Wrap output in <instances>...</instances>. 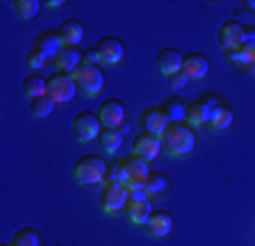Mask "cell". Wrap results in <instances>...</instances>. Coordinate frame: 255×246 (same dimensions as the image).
I'll list each match as a JSON object with an SVG mask.
<instances>
[{
  "instance_id": "obj_3",
  "label": "cell",
  "mask_w": 255,
  "mask_h": 246,
  "mask_svg": "<svg viewBox=\"0 0 255 246\" xmlns=\"http://www.w3.org/2000/svg\"><path fill=\"white\" fill-rule=\"evenodd\" d=\"M71 78L75 80L78 91L87 98L98 96V94L103 91V85H105V75H103L101 66L98 64H87V62H82V64L71 73Z\"/></svg>"
},
{
  "instance_id": "obj_27",
  "label": "cell",
  "mask_w": 255,
  "mask_h": 246,
  "mask_svg": "<svg viewBox=\"0 0 255 246\" xmlns=\"http://www.w3.org/2000/svg\"><path fill=\"white\" fill-rule=\"evenodd\" d=\"M11 246H41V237L34 228H21L11 240Z\"/></svg>"
},
{
  "instance_id": "obj_8",
  "label": "cell",
  "mask_w": 255,
  "mask_h": 246,
  "mask_svg": "<svg viewBox=\"0 0 255 246\" xmlns=\"http://www.w3.org/2000/svg\"><path fill=\"white\" fill-rule=\"evenodd\" d=\"M159 150H162V134L141 130L132 141V155L143 162H153L159 155Z\"/></svg>"
},
{
  "instance_id": "obj_26",
  "label": "cell",
  "mask_w": 255,
  "mask_h": 246,
  "mask_svg": "<svg viewBox=\"0 0 255 246\" xmlns=\"http://www.w3.org/2000/svg\"><path fill=\"white\" fill-rule=\"evenodd\" d=\"M53 107H55V101L50 96L34 98V101H30V114L34 119H46V117H50Z\"/></svg>"
},
{
  "instance_id": "obj_28",
  "label": "cell",
  "mask_w": 255,
  "mask_h": 246,
  "mask_svg": "<svg viewBox=\"0 0 255 246\" xmlns=\"http://www.w3.org/2000/svg\"><path fill=\"white\" fill-rule=\"evenodd\" d=\"M166 114H169L171 121H178L182 123V119L187 117V105L180 101V98H171V101H166Z\"/></svg>"
},
{
  "instance_id": "obj_17",
  "label": "cell",
  "mask_w": 255,
  "mask_h": 246,
  "mask_svg": "<svg viewBox=\"0 0 255 246\" xmlns=\"http://www.w3.org/2000/svg\"><path fill=\"white\" fill-rule=\"evenodd\" d=\"M55 66L59 69V73H73L80 64H82V55H80L78 48H69V46H64V48L57 50V55L53 57Z\"/></svg>"
},
{
  "instance_id": "obj_7",
  "label": "cell",
  "mask_w": 255,
  "mask_h": 246,
  "mask_svg": "<svg viewBox=\"0 0 255 246\" xmlns=\"http://www.w3.org/2000/svg\"><path fill=\"white\" fill-rule=\"evenodd\" d=\"M217 39H219V46H221L226 53H235L249 41V34H246L244 25L239 21H226L217 32Z\"/></svg>"
},
{
  "instance_id": "obj_24",
  "label": "cell",
  "mask_w": 255,
  "mask_h": 246,
  "mask_svg": "<svg viewBox=\"0 0 255 246\" xmlns=\"http://www.w3.org/2000/svg\"><path fill=\"white\" fill-rule=\"evenodd\" d=\"M14 11L16 16L23 18V21H27V18H34L39 14V9H41V2L39 0H14Z\"/></svg>"
},
{
  "instance_id": "obj_6",
  "label": "cell",
  "mask_w": 255,
  "mask_h": 246,
  "mask_svg": "<svg viewBox=\"0 0 255 246\" xmlns=\"http://www.w3.org/2000/svg\"><path fill=\"white\" fill-rule=\"evenodd\" d=\"M71 128H73V134L78 141H91V139H98V137H101L103 123H101V119H98V114L85 110V112L75 114Z\"/></svg>"
},
{
  "instance_id": "obj_13",
  "label": "cell",
  "mask_w": 255,
  "mask_h": 246,
  "mask_svg": "<svg viewBox=\"0 0 255 246\" xmlns=\"http://www.w3.org/2000/svg\"><path fill=\"white\" fill-rule=\"evenodd\" d=\"M219 105L214 103L212 98H201V101H194L187 105V125H203V123L210 121V112H212V107Z\"/></svg>"
},
{
  "instance_id": "obj_12",
  "label": "cell",
  "mask_w": 255,
  "mask_h": 246,
  "mask_svg": "<svg viewBox=\"0 0 255 246\" xmlns=\"http://www.w3.org/2000/svg\"><path fill=\"white\" fill-rule=\"evenodd\" d=\"M98 119H101L103 128H121L123 121H126V110H123V103L119 98H110L98 107Z\"/></svg>"
},
{
  "instance_id": "obj_4",
  "label": "cell",
  "mask_w": 255,
  "mask_h": 246,
  "mask_svg": "<svg viewBox=\"0 0 255 246\" xmlns=\"http://www.w3.org/2000/svg\"><path fill=\"white\" fill-rule=\"evenodd\" d=\"M128 192L130 189L123 185L121 180L114 178H105V185L101 189V208L105 214H117L128 205Z\"/></svg>"
},
{
  "instance_id": "obj_2",
  "label": "cell",
  "mask_w": 255,
  "mask_h": 246,
  "mask_svg": "<svg viewBox=\"0 0 255 246\" xmlns=\"http://www.w3.org/2000/svg\"><path fill=\"white\" fill-rule=\"evenodd\" d=\"M110 166L101 155H82L73 164V178L80 185H98L105 182Z\"/></svg>"
},
{
  "instance_id": "obj_30",
  "label": "cell",
  "mask_w": 255,
  "mask_h": 246,
  "mask_svg": "<svg viewBox=\"0 0 255 246\" xmlns=\"http://www.w3.org/2000/svg\"><path fill=\"white\" fill-rule=\"evenodd\" d=\"M169 80H171V89H175V91H178V89H182V87H185L187 82H189V78H187V73H185V71H178V73H173V75H171Z\"/></svg>"
},
{
  "instance_id": "obj_9",
  "label": "cell",
  "mask_w": 255,
  "mask_h": 246,
  "mask_svg": "<svg viewBox=\"0 0 255 246\" xmlns=\"http://www.w3.org/2000/svg\"><path fill=\"white\" fill-rule=\"evenodd\" d=\"M75 80L71 73H55L48 78V96L55 103H69L75 96Z\"/></svg>"
},
{
  "instance_id": "obj_5",
  "label": "cell",
  "mask_w": 255,
  "mask_h": 246,
  "mask_svg": "<svg viewBox=\"0 0 255 246\" xmlns=\"http://www.w3.org/2000/svg\"><path fill=\"white\" fill-rule=\"evenodd\" d=\"M148 162L139 160L134 155H128L121 160V182L128 189L134 187H146V180H148Z\"/></svg>"
},
{
  "instance_id": "obj_20",
  "label": "cell",
  "mask_w": 255,
  "mask_h": 246,
  "mask_svg": "<svg viewBox=\"0 0 255 246\" xmlns=\"http://www.w3.org/2000/svg\"><path fill=\"white\" fill-rule=\"evenodd\" d=\"M150 214H153V203H150V198H146V201H134V203L126 205V217L137 226L148 224Z\"/></svg>"
},
{
  "instance_id": "obj_35",
  "label": "cell",
  "mask_w": 255,
  "mask_h": 246,
  "mask_svg": "<svg viewBox=\"0 0 255 246\" xmlns=\"http://www.w3.org/2000/svg\"><path fill=\"white\" fill-rule=\"evenodd\" d=\"M2 246H11V244H2Z\"/></svg>"
},
{
  "instance_id": "obj_25",
  "label": "cell",
  "mask_w": 255,
  "mask_h": 246,
  "mask_svg": "<svg viewBox=\"0 0 255 246\" xmlns=\"http://www.w3.org/2000/svg\"><path fill=\"white\" fill-rule=\"evenodd\" d=\"M169 187V180L164 178V173L159 171H150L148 173V180H146V192H148V198L159 196L162 192H166Z\"/></svg>"
},
{
  "instance_id": "obj_31",
  "label": "cell",
  "mask_w": 255,
  "mask_h": 246,
  "mask_svg": "<svg viewBox=\"0 0 255 246\" xmlns=\"http://www.w3.org/2000/svg\"><path fill=\"white\" fill-rule=\"evenodd\" d=\"M148 198V192L146 187H134L128 192V203H134V201H146Z\"/></svg>"
},
{
  "instance_id": "obj_32",
  "label": "cell",
  "mask_w": 255,
  "mask_h": 246,
  "mask_svg": "<svg viewBox=\"0 0 255 246\" xmlns=\"http://www.w3.org/2000/svg\"><path fill=\"white\" fill-rule=\"evenodd\" d=\"M244 69L249 71L251 75H255V41H253V46H251V53H249V59H246Z\"/></svg>"
},
{
  "instance_id": "obj_34",
  "label": "cell",
  "mask_w": 255,
  "mask_h": 246,
  "mask_svg": "<svg viewBox=\"0 0 255 246\" xmlns=\"http://www.w3.org/2000/svg\"><path fill=\"white\" fill-rule=\"evenodd\" d=\"M244 7H249V9H255V0H249V2H244Z\"/></svg>"
},
{
  "instance_id": "obj_18",
  "label": "cell",
  "mask_w": 255,
  "mask_h": 246,
  "mask_svg": "<svg viewBox=\"0 0 255 246\" xmlns=\"http://www.w3.org/2000/svg\"><path fill=\"white\" fill-rule=\"evenodd\" d=\"M146 226H148V235L159 240V237H166L173 230V219H171L169 212H153Z\"/></svg>"
},
{
  "instance_id": "obj_23",
  "label": "cell",
  "mask_w": 255,
  "mask_h": 246,
  "mask_svg": "<svg viewBox=\"0 0 255 246\" xmlns=\"http://www.w3.org/2000/svg\"><path fill=\"white\" fill-rule=\"evenodd\" d=\"M23 94H25L30 101L41 98V96H48V80H43L39 73L27 75L25 82H23Z\"/></svg>"
},
{
  "instance_id": "obj_21",
  "label": "cell",
  "mask_w": 255,
  "mask_h": 246,
  "mask_svg": "<svg viewBox=\"0 0 255 246\" xmlns=\"http://www.w3.org/2000/svg\"><path fill=\"white\" fill-rule=\"evenodd\" d=\"M34 48H39L43 55H48V57H55L57 50L64 48V46H62V39H59V34L55 32V30H46V32H41L37 39H34Z\"/></svg>"
},
{
  "instance_id": "obj_33",
  "label": "cell",
  "mask_w": 255,
  "mask_h": 246,
  "mask_svg": "<svg viewBox=\"0 0 255 246\" xmlns=\"http://www.w3.org/2000/svg\"><path fill=\"white\" fill-rule=\"evenodd\" d=\"M62 5H64L62 0H50V2H48V7H53V9L55 7H62Z\"/></svg>"
},
{
  "instance_id": "obj_11",
  "label": "cell",
  "mask_w": 255,
  "mask_h": 246,
  "mask_svg": "<svg viewBox=\"0 0 255 246\" xmlns=\"http://www.w3.org/2000/svg\"><path fill=\"white\" fill-rule=\"evenodd\" d=\"M139 123H141L143 130H148V132L162 134L166 130V125L171 123V119H169V114H166V110L162 105H150L139 114Z\"/></svg>"
},
{
  "instance_id": "obj_1",
  "label": "cell",
  "mask_w": 255,
  "mask_h": 246,
  "mask_svg": "<svg viewBox=\"0 0 255 246\" xmlns=\"http://www.w3.org/2000/svg\"><path fill=\"white\" fill-rule=\"evenodd\" d=\"M162 146L166 148V153L171 157H185L196 146V134L187 123L171 121L166 125V130L162 132Z\"/></svg>"
},
{
  "instance_id": "obj_16",
  "label": "cell",
  "mask_w": 255,
  "mask_h": 246,
  "mask_svg": "<svg viewBox=\"0 0 255 246\" xmlns=\"http://www.w3.org/2000/svg\"><path fill=\"white\" fill-rule=\"evenodd\" d=\"M182 55L178 53L175 48H162L157 53V69L162 75H166V78H171L173 73H178V71H182Z\"/></svg>"
},
{
  "instance_id": "obj_19",
  "label": "cell",
  "mask_w": 255,
  "mask_h": 246,
  "mask_svg": "<svg viewBox=\"0 0 255 246\" xmlns=\"http://www.w3.org/2000/svg\"><path fill=\"white\" fill-rule=\"evenodd\" d=\"M235 114L233 110H230L226 103H219V105L212 107V112H210V121H207V125L212 130H217V132H221V130H228L230 123H233Z\"/></svg>"
},
{
  "instance_id": "obj_14",
  "label": "cell",
  "mask_w": 255,
  "mask_h": 246,
  "mask_svg": "<svg viewBox=\"0 0 255 246\" xmlns=\"http://www.w3.org/2000/svg\"><path fill=\"white\" fill-rule=\"evenodd\" d=\"M182 71L187 73L189 80H203L210 71V59L203 53H189L182 59Z\"/></svg>"
},
{
  "instance_id": "obj_22",
  "label": "cell",
  "mask_w": 255,
  "mask_h": 246,
  "mask_svg": "<svg viewBox=\"0 0 255 246\" xmlns=\"http://www.w3.org/2000/svg\"><path fill=\"white\" fill-rule=\"evenodd\" d=\"M98 144H101V148L105 150V153L114 155V153L121 148V144H123L121 128H103L101 137H98Z\"/></svg>"
},
{
  "instance_id": "obj_29",
  "label": "cell",
  "mask_w": 255,
  "mask_h": 246,
  "mask_svg": "<svg viewBox=\"0 0 255 246\" xmlns=\"http://www.w3.org/2000/svg\"><path fill=\"white\" fill-rule=\"evenodd\" d=\"M48 59H50V57H48V55H43L39 48H32L30 53L25 55V64L30 66L32 71H41L43 66H48Z\"/></svg>"
},
{
  "instance_id": "obj_10",
  "label": "cell",
  "mask_w": 255,
  "mask_h": 246,
  "mask_svg": "<svg viewBox=\"0 0 255 246\" xmlns=\"http://www.w3.org/2000/svg\"><path fill=\"white\" fill-rule=\"evenodd\" d=\"M123 41L117 37H103L101 41L96 43V55H98V64L103 66H114L123 59Z\"/></svg>"
},
{
  "instance_id": "obj_15",
  "label": "cell",
  "mask_w": 255,
  "mask_h": 246,
  "mask_svg": "<svg viewBox=\"0 0 255 246\" xmlns=\"http://www.w3.org/2000/svg\"><path fill=\"white\" fill-rule=\"evenodd\" d=\"M57 34L62 39V46H69V48H78V43L85 37V25L78 21V18H69L57 27Z\"/></svg>"
}]
</instances>
